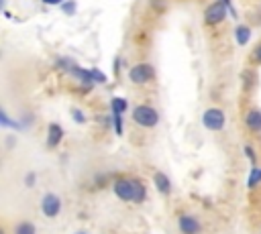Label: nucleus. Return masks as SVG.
Here are the masks:
<instances>
[{
  "mask_svg": "<svg viewBox=\"0 0 261 234\" xmlns=\"http://www.w3.org/2000/svg\"><path fill=\"white\" fill-rule=\"evenodd\" d=\"M112 191L120 201H130V203H143L147 199V187L141 179L137 177H116L112 181Z\"/></svg>",
  "mask_w": 261,
  "mask_h": 234,
  "instance_id": "1",
  "label": "nucleus"
},
{
  "mask_svg": "<svg viewBox=\"0 0 261 234\" xmlns=\"http://www.w3.org/2000/svg\"><path fill=\"white\" fill-rule=\"evenodd\" d=\"M133 122L141 128H155L159 124V112L151 104H139L133 108Z\"/></svg>",
  "mask_w": 261,
  "mask_h": 234,
  "instance_id": "2",
  "label": "nucleus"
},
{
  "mask_svg": "<svg viewBox=\"0 0 261 234\" xmlns=\"http://www.w3.org/2000/svg\"><path fill=\"white\" fill-rule=\"evenodd\" d=\"M126 77H128V81H133V83H137V85L151 83V81L155 79V67H153L151 63H145V61L135 63V65L128 69Z\"/></svg>",
  "mask_w": 261,
  "mask_h": 234,
  "instance_id": "3",
  "label": "nucleus"
},
{
  "mask_svg": "<svg viewBox=\"0 0 261 234\" xmlns=\"http://www.w3.org/2000/svg\"><path fill=\"white\" fill-rule=\"evenodd\" d=\"M202 124L206 130L210 132H220L224 126H226V116L220 108H206L204 114H202Z\"/></svg>",
  "mask_w": 261,
  "mask_h": 234,
  "instance_id": "4",
  "label": "nucleus"
},
{
  "mask_svg": "<svg viewBox=\"0 0 261 234\" xmlns=\"http://www.w3.org/2000/svg\"><path fill=\"white\" fill-rule=\"evenodd\" d=\"M226 12H228V8H226V4H224L222 0L210 2V4L206 6V10H204V22H206V26H216V24H220V22L226 18Z\"/></svg>",
  "mask_w": 261,
  "mask_h": 234,
  "instance_id": "5",
  "label": "nucleus"
},
{
  "mask_svg": "<svg viewBox=\"0 0 261 234\" xmlns=\"http://www.w3.org/2000/svg\"><path fill=\"white\" fill-rule=\"evenodd\" d=\"M61 208H63V201H61V197L57 195V193H53V191H47L43 197H41V214L45 216V218H57L59 214H61Z\"/></svg>",
  "mask_w": 261,
  "mask_h": 234,
  "instance_id": "6",
  "label": "nucleus"
},
{
  "mask_svg": "<svg viewBox=\"0 0 261 234\" xmlns=\"http://www.w3.org/2000/svg\"><path fill=\"white\" fill-rule=\"evenodd\" d=\"M177 230H179V234H200L202 222L194 214H179L177 216Z\"/></svg>",
  "mask_w": 261,
  "mask_h": 234,
  "instance_id": "7",
  "label": "nucleus"
},
{
  "mask_svg": "<svg viewBox=\"0 0 261 234\" xmlns=\"http://www.w3.org/2000/svg\"><path fill=\"white\" fill-rule=\"evenodd\" d=\"M243 122H245V128H247L249 132L259 134V132H261V108H249V110L245 112Z\"/></svg>",
  "mask_w": 261,
  "mask_h": 234,
  "instance_id": "8",
  "label": "nucleus"
},
{
  "mask_svg": "<svg viewBox=\"0 0 261 234\" xmlns=\"http://www.w3.org/2000/svg\"><path fill=\"white\" fill-rule=\"evenodd\" d=\"M63 136H65V132H63L61 124H57V122H51V124L47 126V140H45L47 149H57V147L61 144Z\"/></svg>",
  "mask_w": 261,
  "mask_h": 234,
  "instance_id": "9",
  "label": "nucleus"
},
{
  "mask_svg": "<svg viewBox=\"0 0 261 234\" xmlns=\"http://www.w3.org/2000/svg\"><path fill=\"white\" fill-rule=\"evenodd\" d=\"M153 185H155V189L161 193V195H169L171 193V189H173V185H171V179L167 177V173H163V171H155L153 173Z\"/></svg>",
  "mask_w": 261,
  "mask_h": 234,
  "instance_id": "10",
  "label": "nucleus"
},
{
  "mask_svg": "<svg viewBox=\"0 0 261 234\" xmlns=\"http://www.w3.org/2000/svg\"><path fill=\"white\" fill-rule=\"evenodd\" d=\"M251 35H253V31L249 24H237L234 26V39L239 45H247L251 41Z\"/></svg>",
  "mask_w": 261,
  "mask_h": 234,
  "instance_id": "11",
  "label": "nucleus"
},
{
  "mask_svg": "<svg viewBox=\"0 0 261 234\" xmlns=\"http://www.w3.org/2000/svg\"><path fill=\"white\" fill-rule=\"evenodd\" d=\"M126 110H128V102H126L124 98L114 96V98L110 100V112H112V116H122Z\"/></svg>",
  "mask_w": 261,
  "mask_h": 234,
  "instance_id": "12",
  "label": "nucleus"
},
{
  "mask_svg": "<svg viewBox=\"0 0 261 234\" xmlns=\"http://www.w3.org/2000/svg\"><path fill=\"white\" fill-rule=\"evenodd\" d=\"M12 234H37V226L31 220H20L14 224Z\"/></svg>",
  "mask_w": 261,
  "mask_h": 234,
  "instance_id": "13",
  "label": "nucleus"
},
{
  "mask_svg": "<svg viewBox=\"0 0 261 234\" xmlns=\"http://www.w3.org/2000/svg\"><path fill=\"white\" fill-rule=\"evenodd\" d=\"M261 183V167H251L249 171V177H247V189H255L257 185Z\"/></svg>",
  "mask_w": 261,
  "mask_h": 234,
  "instance_id": "14",
  "label": "nucleus"
},
{
  "mask_svg": "<svg viewBox=\"0 0 261 234\" xmlns=\"http://www.w3.org/2000/svg\"><path fill=\"white\" fill-rule=\"evenodd\" d=\"M0 124H2V126H6V128H16V130H22V128H24V124H20L18 120L8 118L6 110H0Z\"/></svg>",
  "mask_w": 261,
  "mask_h": 234,
  "instance_id": "15",
  "label": "nucleus"
},
{
  "mask_svg": "<svg viewBox=\"0 0 261 234\" xmlns=\"http://www.w3.org/2000/svg\"><path fill=\"white\" fill-rule=\"evenodd\" d=\"M61 10H63L67 16H73L75 10H77V2H75V0H65V2L61 4Z\"/></svg>",
  "mask_w": 261,
  "mask_h": 234,
  "instance_id": "16",
  "label": "nucleus"
},
{
  "mask_svg": "<svg viewBox=\"0 0 261 234\" xmlns=\"http://www.w3.org/2000/svg\"><path fill=\"white\" fill-rule=\"evenodd\" d=\"M90 71H92V81H94V83H106V81H108V77H106L100 69H90Z\"/></svg>",
  "mask_w": 261,
  "mask_h": 234,
  "instance_id": "17",
  "label": "nucleus"
},
{
  "mask_svg": "<svg viewBox=\"0 0 261 234\" xmlns=\"http://www.w3.org/2000/svg\"><path fill=\"white\" fill-rule=\"evenodd\" d=\"M71 118H73L75 124H86V114L82 110H77V108L71 110Z\"/></svg>",
  "mask_w": 261,
  "mask_h": 234,
  "instance_id": "18",
  "label": "nucleus"
},
{
  "mask_svg": "<svg viewBox=\"0 0 261 234\" xmlns=\"http://www.w3.org/2000/svg\"><path fill=\"white\" fill-rule=\"evenodd\" d=\"M122 124H124V122H122V116H112V126H114V132H116L118 136L124 132Z\"/></svg>",
  "mask_w": 261,
  "mask_h": 234,
  "instance_id": "19",
  "label": "nucleus"
},
{
  "mask_svg": "<svg viewBox=\"0 0 261 234\" xmlns=\"http://www.w3.org/2000/svg\"><path fill=\"white\" fill-rule=\"evenodd\" d=\"M243 151H245V155H247V159L251 161V165L255 167V163H257V153L253 151V147H251V144H245V147H243Z\"/></svg>",
  "mask_w": 261,
  "mask_h": 234,
  "instance_id": "20",
  "label": "nucleus"
},
{
  "mask_svg": "<svg viewBox=\"0 0 261 234\" xmlns=\"http://www.w3.org/2000/svg\"><path fill=\"white\" fill-rule=\"evenodd\" d=\"M243 83H245V87H251L255 83V73L253 71H243Z\"/></svg>",
  "mask_w": 261,
  "mask_h": 234,
  "instance_id": "21",
  "label": "nucleus"
},
{
  "mask_svg": "<svg viewBox=\"0 0 261 234\" xmlns=\"http://www.w3.org/2000/svg\"><path fill=\"white\" fill-rule=\"evenodd\" d=\"M35 183H37V173L35 171H29L24 175V187H33Z\"/></svg>",
  "mask_w": 261,
  "mask_h": 234,
  "instance_id": "22",
  "label": "nucleus"
},
{
  "mask_svg": "<svg viewBox=\"0 0 261 234\" xmlns=\"http://www.w3.org/2000/svg\"><path fill=\"white\" fill-rule=\"evenodd\" d=\"M251 61L261 65V43H259V45L253 49V53H251Z\"/></svg>",
  "mask_w": 261,
  "mask_h": 234,
  "instance_id": "23",
  "label": "nucleus"
},
{
  "mask_svg": "<svg viewBox=\"0 0 261 234\" xmlns=\"http://www.w3.org/2000/svg\"><path fill=\"white\" fill-rule=\"evenodd\" d=\"M224 4H226V8H228V12H230V16H237V10H234V6H232V2L230 0H222Z\"/></svg>",
  "mask_w": 261,
  "mask_h": 234,
  "instance_id": "24",
  "label": "nucleus"
},
{
  "mask_svg": "<svg viewBox=\"0 0 261 234\" xmlns=\"http://www.w3.org/2000/svg\"><path fill=\"white\" fill-rule=\"evenodd\" d=\"M65 0H43V4H47V6H61Z\"/></svg>",
  "mask_w": 261,
  "mask_h": 234,
  "instance_id": "25",
  "label": "nucleus"
},
{
  "mask_svg": "<svg viewBox=\"0 0 261 234\" xmlns=\"http://www.w3.org/2000/svg\"><path fill=\"white\" fill-rule=\"evenodd\" d=\"M112 69H114V73H118V69H120V59H118V57L114 59V63H112Z\"/></svg>",
  "mask_w": 261,
  "mask_h": 234,
  "instance_id": "26",
  "label": "nucleus"
},
{
  "mask_svg": "<svg viewBox=\"0 0 261 234\" xmlns=\"http://www.w3.org/2000/svg\"><path fill=\"white\" fill-rule=\"evenodd\" d=\"M12 144H14V136H6V147L10 149Z\"/></svg>",
  "mask_w": 261,
  "mask_h": 234,
  "instance_id": "27",
  "label": "nucleus"
},
{
  "mask_svg": "<svg viewBox=\"0 0 261 234\" xmlns=\"http://www.w3.org/2000/svg\"><path fill=\"white\" fill-rule=\"evenodd\" d=\"M75 234H88V232H75Z\"/></svg>",
  "mask_w": 261,
  "mask_h": 234,
  "instance_id": "28",
  "label": "nucleus"
},
{
  "mask_svg": "<svg viewBox=\"0 0 261 234\" xmlns=\"http://www.w3.org/2000/svg\"><path fill=\"white\" fill-rule=\"evenodd\" d=\"M259 234H261V232H259Z\"/></svg>",
  "mask_w": 261,
  "mask_h": 234,
  "instance_id": "29",
  "label": "nucleus"
}]
</instances>
